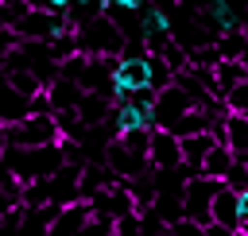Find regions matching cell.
<instances>
[{
  "label": "cell",
  "mask_w": 248,
  "mask_h": 236,
  "mask_svg": "<svg viewBox=\"0 0 248 236\" xmlns=\"http://www.w3.org/2000/svg\"><path fill=\"white\" fill-rule=\"evenodd\" d=\"M19 182H35V178H46L54 174L62 162H66V151H62V139L54 143H35V147H4V159H0Z\"/></svg>",
  "instance_id": "1"
},
{
  "label": "cell",
  "mask_w": 248,
  "mask_h": 236,
  "mask_svg": "<svg viewBox=\"0 0 248 236\" xmlns=\"http://www.w3.org/2000/svg\"><path fill=\"white\" fill-rule=\"evenodd\" d=\"M74 43H78V50L81 54H120L124 50V43H128V35L120 31V23L108 15V12H97V15H89V19H81L78 27H74Z\"/></svg>",
  "instance_id": "2"
},
{
  "label": "cell",
  "mask_w": 248,
  "mask_h": 236,
  "mask_svg": "<svg viewBox=\"0 0 248 236\" xmlns=\"http://www.w3.org/2000/svg\"><path fill=\"white\" fill-rule=\"evenodd\" d=\"M62 139L54 112H27L19 120L0 124V147H35V143H54Z\"/></svg>",
  "instance_id": "3"
},
{
  "label": "cell",
  "mask_w": 248,
  "mask_h": 236,
  "mask_svg": "<svg viewBox=\"0 0 248 236\" xmlns=\"http://www.w3.org/2000/svg\"><path fill=\"white\" fill-rule=\"evenodd\" d=\"M12 31H16L19 39H43V43H50V39L62 35V31H74V23L66 19V12H50V8L27 4V8L19 12V19L12 23Z\"/></svg>",
  "instance_id": "4"
},
{
  "label": "cell",
  "mask_w": 248,
  "mask_h": 236,
  "mask_svg": "<svg viewBox=\"0 0 248 236\" xmlns=\"http://www.w3.org/2000/svg\"><path fill=\"white\" fill-rule=\"evenodd\" d=\"M221 182L225 178H213V174L194 170V178L182 182V217H190V221H198L205 228L209 224V205H213V193L221 190Z\"/></svg>",
  "instance_id": "5"
},
{
  "label": "cell",
  "mask_w": 248,
  "mask_h": 236,
  "mask_svg": "<svg viewBox=\"0 0 248 236\" xmlns=\"http://www.w3.org/2000/svg\"><path fill=\"white\" fill-rule=\"evenodd\" d=\"M186 108H194V97L178 81H167L163 89H155V128H170Z\"/></svg>",
  "instance_id": "6"
},
{
  "label": "cell",
  "mask_w": 248,
  "mask_h": 236,
  "mask_svg": "<svg viewBox=\"0 0 248 236\" xmlns=\"http://www.w3.org/2000/svg\"><path fill=\"white\" fill-rule=\"evenodd\" d=\"M147 166H151V170H178V166H182V147H178V135H174L170 128H151Z\"/></svg>",
  "instance_id": "7"
},
{
  "label": "cell",
  "mask_w": 248,
  "mask_h": 236,
  "mask_svg": "<svg viewBox=\"0 0 248 236\" xmlns=\"http://www.w3.org/2000/svg\"><path fill=\"white\" fill-rule=\"evenodd\" d=\"M105 162L116 170V178H136V174H143V170H151L147 166V155H136L128 143H120V135H112L108 143H105Z\"/></svg>",
  "instance_id": "8"
},
{
  "label": "cell",
  "mask_w": 248,
  "mask_h": 236,
  "mask_svg": "<svg viewBox=\"0 0 248 236\" xmlns=\"http://www.w3.org/2000/svg\"><path fill=\"white\" fill-rule=\"evenodd\" d=\"M209 224L225 228L229 236H236V232H240V193H236V190H229L225 182H221V190L213 193V205H209Z\"/></svg>",
  "instance_id": "9"
},
{
  "label": "cell",
  "mask_w": 248,
  "mask_h": 236,
  "mask_svg": "<svg viewBox=\"0 0 248 236\" xmlns=\"http://www.w3.org/2000/svg\"><path fill=\"white\" fill-rule=\"evenodd\" d=\"M89 217H93V209H89V197H74V201H66V205H58V213H54V221H50V236H66V232H85V224H89Z\"/></svg>",
  "instance_id": "10"
},
{
  "label": "cell",
  "mask_w": 248,
  "mask_h": 236,
  "mask_svg": "<svg viewBox=\"0 0 248 236\" xmlns=\"http://www.w3.org/2000/svg\"><path fill=\"white\" fill-rule=\"evenodd\" d=\"M217 143V135L209 132V128H202V132H190V135H178V147H182V166L194 174V170H202V159H205V151Z\"/></svg>",
  "instance_id": "11"
},
{
  "label": "cell",
  "mask_w": 248,
  "mask_h": 236,
  "mask_svg": "<svg viewBox=\"0 0 248 236\" xmlns=\"http://www.w3.org/2000/svg\"><path fill=\"white\" fill-rule=\"evenodd\" d=\"M108 112H112V97H108V93H101V89H85V93H81V101H78V120H81L85 128L105 124Z\"/></svg>",
  "instance_id": "12"
},
{
  "label": "cell",
  "mask_w": 248,
  "mask_h": 236,
  "mask_svg": "<svg viewBox=\"0 0 248 236\" xmlns=\"http://www.w3.org/2000/svg\"><path fill=\"white\" fill-rule=\"evenodd\" d=\"M209 70H213V93H217V101H225V93L248 77V70H244L240 58H217Z\"/></svg>",
  "instance_id": "13"
},
{
  "label": "cell",
  "mask_w": 248,
  "mask_h": 236,
  "mask_svg": "<svg viewBox=\"0 0 248 236\" xmlns=\"http://www.w3.org/2000/svg\"><path fill=\"white\" fill-rule=\"evenodd\" d=\"M27 112H31V97L19 93V89L0 74V120L8 124V120H19V116H27Z\"/></svg>",
  "instance_id": "14"
},
{
  "label": "cell",
  "mask_w": 248,
  "mask_h": 236,
  "mask_svg": "<svg viewBox=\"0 0 248 236\" xmlns=\"http://www.w3.org/2000/svg\"><path fill=\"white\" fill-rule=\"evenodd\" d=\"M81 85L74 81V77H66V74H58L50 85H46V97H50V112H58V108H78V101H81Z\"/></svg>",
  "instance_id": "15"
},
{
  "label": "cell",
  "mask_w": 248,
  "mask_h": 236,
  "mask_svg": "<svg viewBox=\"0 0 248 236\" xmlns=\"http://www.w3.org/2000/svg\"><path fill=\"white\" fill-rule=\"evenodd\" d=\"M221 139L232 147V155H248V116L240 108H229L225 112V135Z\"/></svg>",
  "instance_id": "16"
},
{
  "label": "cell",
  "mask_w": 248,
  "mask_h": 236,
  "mask_svg": "<svg viewBox=\"0 0 248 236\" xmlns=\"http://www.w3.org/2000/svg\"><path fill=\"white\" fill-rule=\"evenodd\" d=\"M232 147L225 143V139H217L209 151H205V159H202V174H213V178H225V170L232 166Z\"/></svg>",
  "instance_id": "17"
},
{
  "label": "cell",
  "mask_w": 248,
  "mask_h": 236,
  "mask_svg": "<svg viewBox=\"0 0 248 236\" xmlns=\"http://www.w3.org/2000/svg\"><path fill=\"white\" fill-rule=\"evenodd\" d=\"M205 19H209L217 31H236V27H244L240 15H236V8H232L229 0H205Z\"/></svg>",
  "instance_id": "18"
},
{
  "label": "cell",
  "mask_w": 248,
  "mask_h": 236,
  "mask_svg": "<svg viewBox=\"0 0 248 236\" xmlns=\"http://www.w3.org/2000/svg\"><path fill=\"white\" fill-rule=\"evenodd\" d=\"M225 186L236 190V193L248 186V159H232V166L225 170Z\"/></svg>",
  "instance_id": "19"
},
{
  "label": "cell",
  "mask_w": 248,
  "mask_h": 236,
  "mask_svg": "<svg viewBox=\"0 0 248 236\" xmlns=\"http://www.w3.org/2000/svg\"><path fill=\"white\" fill-rule=\"evenodd\" d=\"M16 43H19V35H16L12 27H0V62H4V54H8Z\"/></svg>",
  "instance_id": "20"
},
{
  "label": "cell",
  "mask_w": 248,
  "mask_h": 236,
  "mask_svg": "<svg viewBox=\"0 0 248 236\" xmlns=\"http://www.w3.org/2000/svg\"><path fill=\"white\" fill-rule=\"evenodd\" d=\"M244 221H248V186L240 190V224H244Z\"/></svg>",
  "instance_id": "21"
},
{
  "label": "cell",
  "mask_w": 248,
  "mask_h": 236,
  "mask_svg": "<svg viewBox=\"0 0 248 236\" xmlns=\"http://www.w3.org/2000/svg\"><path fill=\"white\" fill-rule=\"evenodd\" d=\"M116 4H124V8H132V12H140V8L147 4V0H116Z\"/></svg>",
  "instance_id": "22"
},
{
  "label": "cell",
  "mask_w": 248,
  "mask_h": 236,
  "mask_svg": "<svg viewBox=\"0 0 248 236\" xmlns=\"http://www.w3.org/2000/svg\"><path fill=\"white\" fill-rule=\"evenodd\" d=\"M240 62H244V70H248V43H244V50H240Z\"/></svg>",
  "instance_id": "23"
},
{
  "label": "cell",
  "mask_w": 248,
  "mask_h": 236,
  "mask_svg": "<svg viewBox=\"0 0 248 236\" xmlns=\"http://www.w3.org/2000/svg\"><path fill=\"white\" fill-rule=\"evenodd\" d=\"M101 4H105V8H108V4H116V0H101Z\"/></svg>",
  "instance_id": "24"
},
{
  "label": "cell",
  "mask_w": 248,
  "mask_h": 236,
  "mask_svg": "<svg viewBox=\"0 0 248 236\" xmlns=\"http://www.w3.org/2000/svg\"><path fill=\"white\" fill-rule=\"evenodd\" d=\"M240 112H244V116H248V108H240Z\"/></svg>",
  "instance_id": "25"
},
{
  "label": "cell",
  "mask_w": 248,
  "mask_h": 236,
  "mask_svg": "<svg viewBox=\"0 0 248 236\" xmlns=\"http://www.w3.org/2000/svg\"><path fill=\"white\" fill-rule=\"evenodd\" d=\"M0 159H4V147H0Z\"/></svg>",
  "instance_id": "26"
}]
</instances>
